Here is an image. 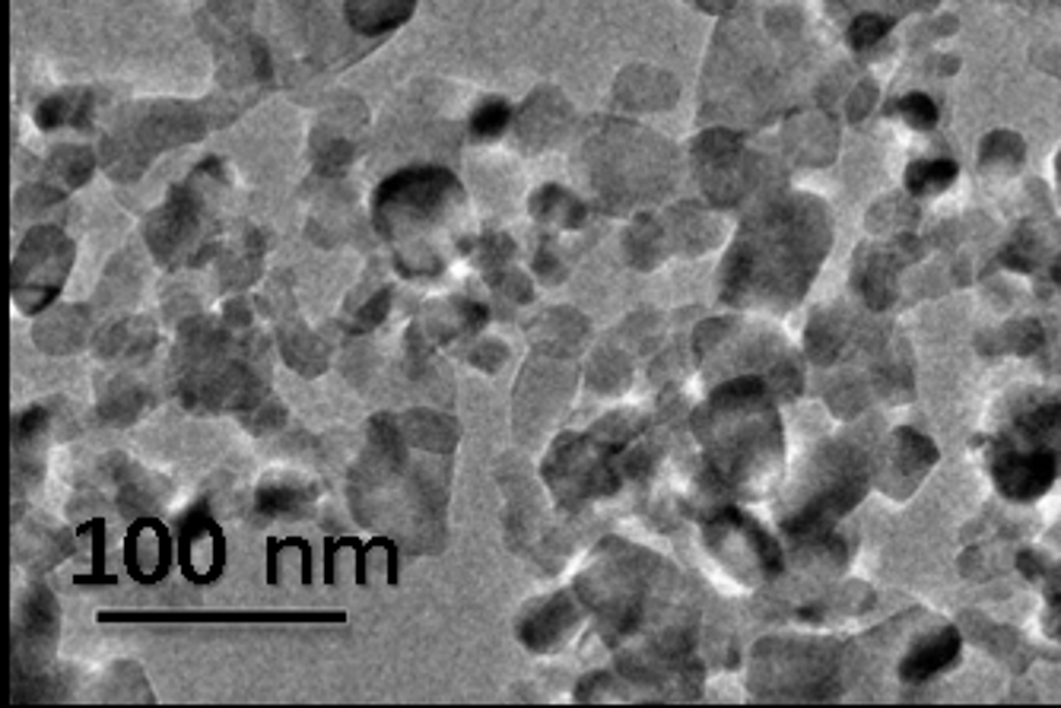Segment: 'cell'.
I'll return each mask as SVG.
<instances>
[{"mask_svg":"<svg viewBox=\"0 0 1061 708\" xmlns=\"http://www.w3.org/2000/svg\"><path fill=\"white\" fill-rule=\"evenodd\" d=\"M1052 480V461L1046 455H1030V458H1007L998 467V483L1004 493L1017 499L1039 496Z\"/></svg>","mask_w":1061,"mask_h":708,"instance_id":"1","label":"cell"},{"mask_svg":"<svg viewBox=\"0 0 1061 708\" xmlns=\"http://www.w3.org/2000/svg\"><path fill=\"white\" fill-rule=\"evenodd\" d=\"M277 562H280V543L271 537V540H267V585H271V588H277V582H280Z\"/></svg>","mask_w":1061,"mask_h":708,"instance_id":"5","label":"cell"},{"mask_svg":"<svg viewBox=\"0 0 1061 708\" xmlns=\"http://www.w3.org/2000/svg\"><path fill=\"white\" fill-rule=\"evenodd\" d=\"M909 178H912V188H915V191L941 188V185H947V181L953 178V166H950V162H925V166H915Z\"/></svg>","mask_w":1061,"mask_h":708,"instance_id":"3","label":"cell"},{"mask_svg":"<svg viewBox=\"0 0 1061 708\" xmlns=\"http://www.w3.org/2000/svg\"><path fill=\"white\" fill-rule=\"evenodd\" d=\"M880 32H884V23H880V20H858L852 39H855V45H865L868 39H877Z\"/></svg>","mask_w":1061,"mask_h":708,"instance_id":"4","label":"cell"},{"mask_svg":"<svg viewBox=\"0 0 1061 708\" xmlns=\"http://www.w3.org/2000/svg\"><path fill=\"white\" fill-rule=\"evenodd\" d=\"M953 651H957V642H953V635H944V639H934L928 645H922L915 655L906 661L903 667V677L906 680H925L928 674H934V670H941L950 658Z\"/></svg>","mask_w":1061,"mask_h":708,"instance_id":"2","label":"cell"}]
</instances>
